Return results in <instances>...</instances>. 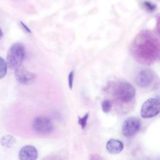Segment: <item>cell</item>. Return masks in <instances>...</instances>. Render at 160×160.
<instances>
[{
	"mask_svg": "<svg viewBox=\"0 0 160 160\" xmlns=\"http://www.w3.org/2000/svg\"><path fill=\"white\" fill-rule=\"evenodd\" d=\"M106 148L109 153L118 154L123 149V144L119 140L111 139L107 142Z\"/></svg>",
	"mask_w": 160,
	"mask_h": 160,
	"instance_id": "cell-10",
	"label": "cell"
},
{
	"mask_svg": "<svg viewBox=\"0 0 160 160\" xmlns=\"http://www.w3.org/2000/svg\"><path fill=\"white\" fill-rule=\"evenodd\" d=\"M154 79V72L149 69H146L139 72L136 77L135 81L138 86L141 88H147L151 84Z\"/></svg>",
	"mask_w": 160,
	"mask_h": 160,
	"instance_id": "cell-7",
	"label": "cell"
},
{
	"mask_svg": "<svg viewBox=\"0 0 160 160\" xmlns=\"http://www.w3.org/2000/svg\"><path fill=\"white\" fill-rule=\"evenodd\" d=\"M14 71V75L16 80L22 84H29L35 79L36 75L22 68L21 66L16 68Z\"/></svg>",
	"mask_w": 160,
	"mask_h": 160,
	"instance_id": "cell-8",
	"label": "cell"
},
{
	"mask_svg": "<svg viewBox=\"0 0 160 160\" xmlns=\"http://www.w3.org/2000/svg\"><path fill=\"white\" fill-rule=\"evenodd\" d=\"M74 75V70L71 71L69 72V75H68V84H69V88L70 89H72V88Z\"/></svg>",
	"mask_w": 160,
	"mask_h": 160,
	"instance_id": "cell-15",
	"label": "cell"
},
{
	"mask_svg": "<svg viewBox=\"0 0 160 160\" xmlns=\"http://www.w3.org/2000/svg\"><path fill=\"white\" fill-rule=\"evenodd\" d=\"M160 111V102L158 99L150 98L146 101L141 109V116L143 118H151L157 116Z\"/></svg>",
	"mask_w": 160,
	"mask_h": 160,
	"instance_id": "cell-4",
	"label": "cell"
},
{
	"mask_svg": "<svg viewBox=\"0 0 160 160\" xmlns=\"http://www.w3.org/2000/svg\"><path fill=\"white\" fill-rule=\"evenodd\" d=\"M2 32L1 29V28H0V39H1V38H2Z\"/></svg>",
	"mask_w": 160,
	"mask_h": 160,
	"instance_id": "cell-18",
	"label": "cell"
},
{
	"mask_svg": "<svg viewBox=\"0 0 160 160\" xmlns=\"http://www.w3.org/2000/svg\"><path fill=\"white\" fill-rule=\"evenodd\" d=\"M32 127L34 131L41 134H50L54 129L51 120L45 116H38L34 118Z\"/></svg>",
	"mask_w": 160,
	"mask_h": 160,
	"instance_id": "cell-5",
	"label": "cell"
},
{
	"mask_svg": "<svg viewBox=\"0 0 160 160\" xmlns=\"http://www.w3.org/2000/svg\"><path fill=\"white\" fill-rule=\"evenodd\" d=\"M141 127V122L138 118L131 117L125 120L122 127V133L127 138L132 137L137 134Z\"/></svg>",
	"mask_w": 160,
	"mask_h": 160,
	"instance_id": "cell-6",
	"label": "cell"
},
{
	"mask_svg": "<svg viewBox=\"0 0 160 160\" xmlns=\"http://www.w3.org/2000/svg\"><path fill=\"white\" fill-rule=\"evenodd\" d=\"M89 117V113H86L83 117L78 118V123L82 128V129H84L87 124L88 119Z\"/></svg>",
	"mask_w": 160,
	"mask_h": 160,
	"instance_id": "cell-14",
	"label": "cell"
},
{
	"mask_svg": "<svg viewBox=\"0 0 160 160\" xmlns=\"http://www.w3.org/2000/svg\"><path fill=\"white\" fill-rule=\"evenodd\" d=\"M25 48L20 42H15L9 48L6 56L7 66L10 69H16L21 66L24 58Z\"/></svg>",
	"mask_w": 160,
	"mask_h": 160,
	"instance_id": "cell-2",
	"label": "cell"
},
{
	"mask_svg": "<svg viewBox=\"0 0 160 160\" xmlns=\"http://www.w3.org/2000/svg\"><path fill=\"white\" fill-rule=\"evenodd\" d=\"M20 23H21V26L23 27V28L27 31V32H29V33H31V30L29 29V28L26 25V24H24L22 22H20Z\"/></svg>",
	"mask_w": 160,
	"mask_h": 160,
	"instance_id": "cell-17",
	"label": "cell"
},
{
	"mask_svg": "<svg viewBox=\"0 0 160 160\" xmlns=\"http://www.w3.org/2000/svg\"><path fill=\"white\" fill-rule=\"evenodd\" d=\"M113 95L120 103L128 104L134 99L136 89L130 83L122 81L115 85Z\"/></svg>",
	"mask_w": 160,
	"mask_h": 160,
	"instance_id": "cell-3",
	"label": "cell"
},
{
	"mask_svg": "<svg viewBox=\"0 0 160 160\" xmlns=\"http://www.w3.org/2000/svg\"><path fill=\"white\" fill-rule=\"evenodd\" d=\"M144 6L146 7V8L147 9H148L150 11H152L154 10L155 8H156V6L154 4H152V3L149 2H144Z\"/></svg>",
	"mask_w": 160,
	"mask_h": 160,
	"instance_id": "cell-16",
	"label": "cell"
},
{
	"mask_svg": "<svg viewBox=\"0 0 160 160\" xmlns=\"http://www.w3.org/2000/svg\"><path fill=\"white\" fill-rule=\"evenodd\" d=\"M101 108L102 110L105 113H108L109 112L111 108H112V104L111 102L109 100H104L102 102H101Z\"/></svg>",
	"mask_w": 160,
	"mask_h": 160,
	"instance_id": "cell-13",
	"label": "cell"
},
{
	"mask_svg": "<svg viewBox=\"0 0 160 160\" xmlns=\"http://www.w3.org/2000/svg\"><path fill=\"white\" fill-rule=\"evenodd\" d=\"M15 142H16L15 138L10 134L4 135L2 137H1L0 139L1 144L2 146L6 147V148H11L14 145Z\"/></svg>",
	"mask_w": 160,
	"mask_h": 160,
	"instance_id": "cell-11",
	"label": "cell"
},
{
	"mask_svg": "<svg viewBox=\"0 0 160 160\" xmlns=\"http://www.w3.org/2000/svg\"><path fill=\"white\" fill-rule=\"evenodd\" d=\"M19 158L21 160H35L38 158V151L31 145L23 146L19 152Z\"/></svg>",
	"mask_w": 160,
	"mask_h": 160,
	"instance_id": "cell-9",
	"label": "cell"
},
{
	"mask_svg": "<svg viewBox=\"0 0 160 160\" xmlns=\"http://www.w3.org/2000/svg\"><path fill=\"white\" fill-rule=\"evenodd\" d=\"M7 63L5 60L0 56V79L3 78L7 72Z\"/></svg>",
	"mask_w": 160,
	"mask_h": 160,
	"instance_id": "cell-12",
	"label": "cell"
},
{
	"mask_svg": "<svg viewBox=\"0 0 160 160\" xmlns=\"http://www.w3.org/2000/svg\"><path fill=\"white\" fill-rule=\"evenodd\" d=\"M131 52L139 62L150 64L159 58V43L152 34L144 32L137 36L131 44Z\"/></svg>",
	"mask_w": 160,
	"mask_h": 160,
	"instance_id": "cell-1",
	"label": "cell"
}]
</instances>
